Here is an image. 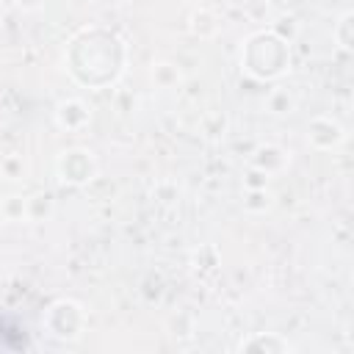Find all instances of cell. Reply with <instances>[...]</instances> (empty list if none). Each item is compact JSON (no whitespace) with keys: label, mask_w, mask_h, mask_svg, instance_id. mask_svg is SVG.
I'll list each match as a JSON object with an SVG mask.
<instances>
[{"label":"cell","mask_w":354,"mask_h":354,"mask_svg":"<svg viewBox=\"0 0 354 354\" xmlns=\"http://www.w3.org/2000/svg\"><path fill=\"white\" fill-rule=\"evenodd\" d=\"M97 64L94 66V77H97V88L111 86L119 80V75L124 72V61H127V47L124 41L102 28H83L80 33L72 36L69 50L64 53V64H77V61H88Z\"/></svg>","instance_id":"1"},{"label":"cell","mask_w":354,"mask_h":354,"mask_svg":"<svg viewBox=\"0 0 354 354\" xmlns=\"http://www.w3.org/2000/svg\"><path fill=\"white\" fill-rule=\"evenodd\" d=\"M241 66L254 80H277L290 69V41L274 30H257L241 47Z\"/></svg>","instance_id":"2"},{"label":"cell","mask_w":354,"mask_h":354,"mask_svg":"<svg viewBox=\"0 0 354 354\" xmlns=\"http://www.w3.org/2000/svg\"><path fill=\"white\" fill-rule=\"evenodd\" d=\"M86 310L75 299H55L44 313V326L58 340H77L86 329Z\"/></svg>","instance_id":"3"},{"label":"cell","mask_w":354,"mask_h":354,"mask_svg":"<svg viewBox=\"0 0 354 354\" xmlns=\"http://www.w3.org/2000/svg\"><path fill=\"white\" fill-rule=\"evenodd\" d=\"M55 174L64 185H88L97 177V158L86 147H69L58 152Z\"/></svg>","instance_id":"4"},{"label":"cell","mask_w":354,"mask_h":354,"mask_svg":"<svg viewBox=\"0 0 354 354\" xmlns=\"http://www.w3.org/2000/svg\"><path fill=\"white\" fill-rule=\"evenodd\" d=\"M346 141V130L337 119L326 116V113H318L307 122V144L318 152H332L337 149L340 144Z\"/></svg>","instance_id":"5"},{"label":"cell","mask_w":354,"mask_h":354,"mask_svg":"<svg viewBox=\"0 0 354 354\" xmlns=\"http://www.w3.org/2000/svg\"><path fill=\"white\" fill-rule=\"evenodd\" d=\"M88 122H91V108L83 100L72 97V100H61L55 105V124L61 130H69V133L72 130H83Z\"/></svg>","instance_id":"6"},{"label":"cell","mask_w":354,"mask_h":354,"mask_svg":"<svg viewBox=\"0 0 354 354\" xmlns=\"http://www.w3.org/2000/svg\"><path fill=\"white\" fill-rule=\"evenodd\" d=\"M288 163H290V152L282 149L279 144H260V147L252 152V158H249V166L266 171L268 177H271V174H279Z\"/></svg>","instance_id":"7"},{"label":"cell","mask_w":354,"mask_h":354,"mask_svg":"<svg viewBox=\"0 0 354 354\" xmlns=\"http://www.w3.org/2000/svg\"><path fill=\"white\" fill-rule=\"evenodd\" d=\"M241 351H277V354H285V351H293V346L279 337L277 332H268V335H252L241 343Z\"/></svg>","instance_id":"8"},{"label":"cell","mask_w":354,"mask_h":354,"mask_svg":"<svg viewBox=\"0 0 354 354\" xmlns=\"http://www.w3.org/2000/svg\"><path fill=\"white\" fill-rule=\"evenodd\" d=\"M188 28H191L194 36L210 39V36L218 33V17L210 8H194L191 11V19H188Z\"/></svg>","instance_id":"9"},{"label":"cell","mask_w":354,"mask_h":354,"mask_svg":"<svg viewBox=\"0 0 354 354\" xmlns=\"http://www.w3.org/2000/svg\"><path fill=\"white\" fill-rule=\"evenodd\" d=\"M149 77H152V83H155L158 88H177V86L183 83L180 66L171 64V61H155L152 69H149Z\"/></svg>","instance_id":"10"},{"label":"cell","mask_w":354,"mask_h":354,"mask_svg":"<svg viewBox=\"0 0 354 354\" xmlns=\"http://www.w3.org/2000/svg\"><path fill=\"white\" fill-rule=\"evenodd\" d=\"M332 39L340 50H351L354 47V11H343L332 28Z\"/></svg>","instance_id":"11"},{"label":"cell","mask_w":354,"mask_h":354,"mask_svg":"<svg viewBox=\"0 0 354 354\" xmlns=\"http://www.w3.org/2000/svg\"><path fill=\"white\" fill-rule=\"evenodd\" d=\"M0 216L6 221H28V196L11 194L0 199Z\"/></svg>","instance_id":"12"},{"label":"cell","mask_w":354,"mask_h":354,"mask_svg":"<svg viewBox=\"0 0 354 354\" xmlns=\"http://www.w3.org/2000/svg\"><path fill=\"white\" fill-rule=\"evenodd\" d=\"M0 174H3L6 180H11V183H19V180L28 177V160H25L22 155H17V152L3 155V158H0Z\"/></svg>","instance_id":"13"},{"label":"cell","mask_w":354,"mask_h":354,"mask_svg":"<svg viewBox=\"0 0 354 354\" xmlns=\"http://www.w3.org/2000/svg\"><path fill=\"white\" fill-rule=\"evenodd\" d=\"M271 205H274V196H271L268 188H249V191H246L243 207H246L249 213H266V210H271Z\"/></svg>","instance_id":"14"},{"label":"cell","mask_w":354,"mask_h":354,"mask_svg":"<svg viewBox=\"0 0 354 354\" xmlns=\"http://www.w3.org/2000/svg\"><path fill=\"white\" fill-rule=\"evenodd\" d=\"M50 213H53V196L50 194L28 196V221H41Z\"/></svg>","instance_id":"15"},{"label":"cell","mask_w":354,"mask_h":354,"mask_svg":"<svg viewBox=\"0 0 354 354\" xmlns=\"http://www.w3.org/2000/svg\"><path fill=\"white\" fill-rule=\"evenodd\" d=\"M293 105H296V100H293L288 91H274V94L268 97V111H271V113H277V116L290 113V111H293Z\"/></svg>","instance_id":"16"},{"label":"cell","mask_w":354,"mask_h":354,"mask_svg":"<svg viewBox=\"0 0 354 354\" xmlns=\"http://www.w3.org/2000/svg\"><path fill=\"white\" fill-rule=\"evenodd\" d=\"M243 185H246V191L249 188H268V174L260 171V169H254V166H249V171L243 177Z\"/></svg>","instance_id":"17"},{"label":"cell","mask_w":354,"mask_h":354,"mask_svg":"<svg viewBox=\"0 0 354 354\" xmlns=\"http://www.w3.org/2000/svg\"><path fill=\"white\" fill-rule=\"evenodd\" d=\"M17 6H22V8L33 11V8H41V6H44V0H17Z\"/></svg>","instance_id":"18"},{"label":"cell","mask_w":354,"mask_h":354,"mask_svg":"<svg viewBox=\"0 0 354 354\" xmlns=\"http://www.w3.org/2000/svg\"><path fill=\"white\" fill-rule=\"evenodd\" d=\"M0 17H3V11H0Z\"/></svg>","instance_id":"19"}]
</instances>
